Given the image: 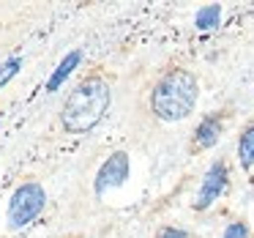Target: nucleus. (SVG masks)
I'll list each match as a JSON object with an SVG mask.
<instances>
[{"mask_svg":"<svg viewBox=\"0 0 254 238\" xmlns=\"http://www.w3.org/2000/svg\"><path fill=\"white\" fill-rule=\"evenodd\" d=\"M112 104V90L101 77H88L66 96L61 123L68 134H88L104 121Z\"/></svg>","mask_w":254,"mask_h":238,"instance_id":"obj_1","label":"nucleus"},{"mask_svg":"<svg viewBox=\"0 0 254 238\" xmlns=\"http://www.w3.org/2000/svg\"><path fill=\"white\" fill-rule=\"evenodd\" d=\"M199 99V82L191 72L186 69H172L167 72L159 82L153 85L150 93V110L159 121L164 123H178L186 121L194 112Z\"/></svg>","mask_w":254,"mask_h":238,"instance_id":"obj_2","label":"nucleus"},{"mask_svg":"<svg viewBox=\"0 0 254 238\" xmlns=\"http://www.w3.org/2000/svg\"><path fill=\"white\" fill-rule=\"evenodd\" d=\"M47 205V192L41 183H22V186L14 189L11 200H8V211H6V219L11 230H22L25 225L36 219V216L44 211Z\"/></svg>","mask_w":254,"mask_h":238,"instance_id":"obj_3","label":"nucleus"},{"mask_svg":"<svg viewBox=\"0 0 254 238\" xmlns=\"http://www.w3.org/2000/svg\"><path fill=\"white\" fill-rule=\"evenodd\" d=\"M227 183H230V167L224 161H213L208 167V172L202 175V183L197 189V200H194V208L205 211L227 192Z\"/></svg>","mask_w":254,"mask_h":238,"instance_id":"obj_4","label":"nucleus"},{"mask_svg":"<svg viewBox=\"0 0 254 238\" xmlns=\"http://www.w3.org/2000/svg\"><path fill=\"white\" fill-rule=\"evenodd\" d=\"M128 170H131V164H128L126 151L110 154V159H104V164L96 172V181H93L96 194H104V192H110V189H121L123 183L128 181Z\"/></svg>","mask_w":254,"mask_h":238,"instance_id":"obj_5","label":"nucleus"},{"mask_svg":"<svg viewBox=\"0 0 254 238\" xmlns=\"http://www.w3.org/2000/svg\"><path fill=\"white\" fill-rule=\"evenodd\" d=\"M221 132H224V123H221L219 115H205L202 121L197 123V132H194V143L199 148H213L219 143Z\"/></svg>","mask_w":254,"mask_h":238,"instance_id":"obj_6","label":"nucleus"},{"mask_svg":"<svg viewBox=\"0 0 254 238\" xmlns=\"http://www.w3.org/2000/svg\"><path fill=\"white\" fill-rule=\"evenodd\" d=\"M79 61H82V52H79V50H71V52H68V55L63 58L61 63H58L55 72H52L50 82H47V93H55V90H61V85L74 74V69L79 66Z\"/></svg>","mask_w":254,"mask_h":238,"instance_id":"obj_7","label":"nucleus"},{"mask_svg":"<svg viewBox=\"0 0 254 238\" xmlns=\"http://www.w3.org/2000/svg\"><path fill=\"white\" fill-rule=\"evenodd\" d=\"M238 161H241L243 170L254 167V123L243 129L241 140H238Z\"/></svg>","mask_w":254,"mask_h":238,"instance_id":"obj_8","label":"nucleus"},{"mask_svg":"<svg viewBox=\"0 0 254 238\" xmlns=\"http://www.w3.org/2000/svg\"><path fill=\"white\" fill-rule=\"evenodd\" d=\"M219 22H221V6H219V3L202 6V8L197 11V17H194V25H197V30H202V33L219 28Z\"/></svg>","mask_w":254,"mask_h":238,"instance_id":"obj_9","label":"nucleus"},{"mask_svg":"<svg viewBox=\"0 0 254 238\" xmlns=\"http://www.w3.org/2000/svg\"><path fill=\"white\" fill-rule=\"evenodd\" d=\"M19 69H22V58H8V61L0 63V88H6V85L17 77Z\"/></svg>","mask_w":254,"mask_h":238,"instance_id":"obj_10","label":"nucleus"},{"mask_svg":"<svg viewBox=\"0 0 254 238\" xmlns=\"http://www.w3.org/2000/svg\"><path fill=\"white\" fill-rule=\"evenodd\" d=\"M221 238H249V225L246 222H230L221 233Z\"/></svg>","mask_w":254,"mask_h":238,"instance_id":"obj_11","label":"nucleus"},{"mask_svg":"<svg viewBox=\"0 0 254 238\" xmlns=\"http://www.w3.org/2000/svg\"><path fill=\"white\" fill-rule=\"evenodd\" d=\"M156 238H189V233L181 230V227H161L156 233Z\"/></svg>","mask_w":254,"mask_h":238,"instance_id":"obj_12","label":"nucleus"}]
</instances>
